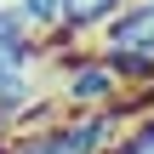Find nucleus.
I'll return each instance as SVG.
<instances>
[{"mask_svg":"<svg viewBox=\"0 0 154 154\" xmlns=\"http://www.w3.org/2000/svg\"><path fill=\"white\" fill-rule=\"evenodd\" d=\"M0 154H74V149H69L63 126H29V131H17V137H6Z\"/></svg>","mask_w":154,"mask_h":154,"instance_id":"obj_5","label":"nucleus"},{"mask_svg":"<svg viewBox=\"0 0 154 154\" xmlns=\"http://www.w3.org/2000/svg\"><path fill=\"white\" fill-rule=\"evenodd\" d=\"M34 97H40V91H34V74H11V80H0V120L17 126V114H23Z\"/></svg>","mask_w":154,"mask_h":154,"instance_id":"obj_6","label":"nucleus"},{"mask_svg":"<svg viewBox=\"0 0 154 154\" xmlns=\"http://www.w3.org/2000/svg\"><path fill=\"white\" fill-rule=\"evenodd\" d=\"M57 97H63L74 114H91V109H114V103L126 97V80H120L97 51H86V57H69V63H63Z\"/></svg>","mask_w":154,"mask_h":154,"instance_id":"obj_2","label":"nucleus"},{"mask_svg":"<svg viewBox=\"0 0 154 154\" xmlns=\"http://www.w3.org/2000/svg\"><path fill=\"white\" fill-rule=\"evenodd\" d=\"M34 57H40V34H34L11 6H0V80L29 74V69H34Z\"/></svg>","mask_w":154,"mask_h":154,"instance_id":"obj_3","label":"nucleus"},{"mask_svg":"<svg viewBox=\"0 0 154 154\" xmlns=\"http://www.w3.org/2000/svg\"><path fill=\"white\" fill-rule=\"evenodd\" d=\"M6 137H11V120H0V143H6Z\"/></svg>","mask_w":154,"mask_h":154,"instance_id":"obj_8","label":"nucleus"},{"mask_svg":"<svg viewBox=\"0 0 154 154\" xmlns=\"http://www.w3.org/2000/svg\"><path fill=\"white\" fill-rule=\"evenodd\" d=\"M97 57L131 86V80H154V6L149 0H126L109 23H103V40H97Z\"/></svg>","mask_w":154,"mask_h":154,"instance_id":"obj_1","label":"nucleus"},{"mask_svg":"<svg viewBox=\"0 0 154 154\" xmlns=\"http://www.w3.org/2000/svg\"><path fill=\"white\" fill-rule=\"evenodd\" d=\"M149 6H154V0H149Z\"/></svg>","mask_w":154,"mask_h":154,"instance_id":"obj_9","label":"nucleus"},{"mask_svg":"<svg viewBox=\"0 0 154 154\" xmlns=\"http://www.w3.org/2000/svg\"><path fill=\"white\" fill-rule=\"evenodd\" d=\"M0 6H11L34 34H51L57 29V0H0Z\"/></svg>","mask_w":154,"mask_h":154,"instance_id":"obj_7","label":"nucleus"},{"mask_svg":"<svg viewBox=\"0 0 154 154\" xmlns=\"http://www.w3.org/2000/svg\"><path fill=\"white\" fill-rule=\"evenodd\" d=\"M126 0H57V40H80V34H91V29H103L114 11H120Z\"/></svg>","mask_w":154,"mask_h":154,"instance_id":"obj_4","label":"nucleus"}]
</instances>
